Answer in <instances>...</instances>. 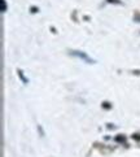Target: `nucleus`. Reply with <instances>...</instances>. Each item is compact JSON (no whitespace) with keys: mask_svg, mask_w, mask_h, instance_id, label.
I'll return each mask as SVG.
<instances>
[{"mask_svg":"<svg viewBox=\"0 0 140 157\" xmlns=\"http://www.w3.org/2000/svg\"><path fill=\"white\" fill-rule=\"evenodd\" d=\"M5 10H7V9H5V2H4V0H2V12H5Z\"/></svg>","mask_w":140,"mask_h":157,"instance_id":"nucleus-1","label":"nucleus"},{"mask_svg":"<svg viewBox=\"0 0 140 157\" xmlns=\"http://www.w3.org/2000/svg\"><path fill=\"white\" fill-rule=\"evenodd\" d=\"M136 20H138V22H140V16H138V17H136Z\"/></svg>","mask_w":140,"mask_h":157,"instance_id":"nucleus-2","label":"nucleus"}]
</instances>
